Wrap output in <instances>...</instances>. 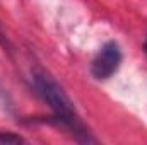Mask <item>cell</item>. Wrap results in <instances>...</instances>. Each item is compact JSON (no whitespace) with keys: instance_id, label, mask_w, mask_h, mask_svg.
<instances>
[{"instance_id":"cell-3","label":"cell","mask_w":147,"mask_h":145,"mask_svg":"<svg viewBox=\"0 0 147 145\" xmlns=\"http://www.w3.org/2000/svg\"><path fill=\"white\" fill-rule=\"evenodd\" d=\"M0 142L2 144H22L24 138L14 133H0Z\"/></svg>"},{"instance_id":"cell-1","label":"cell","mask_w":147,"mask_h":145,"mask_svg":"<svg viewBox=\"0 0 147 145\" xmlns=\"http://www.w3.org/2000/svg\"><path fill=\"white\" fill-rule=\"evenodd\" d=\"M34 87L36 92L46 101V104L53 109L55 116H53V123L70 130L74 135L82 140V142H92V138H89L86 128L82 126V123L79 121V116L75 113L72 101L69 99V96L63 92V89L45 72H36L34 77Z\"/></svg>"},{"instance_id":"cell-4","label":"cell","mask_w":147,"mask_h":145,"mask_svg":"<svg viewBox=\"0 0 147 145\" xmlns=\"http://www.w3.org/2000/svg\"><path fill=\"white\" fill-rule=\"evenodd\" d=\"M144 51L147 53V38H146V43H144Z\"/></svg>"},{"instance_id":"cell-2","label":"cell","mask_w":147,"mask_h":145,"mask_svg":"<svg viewBox=\"0 0 147 145\" xmlns=\"http://www.w3.org/2000/svg\"><path fill=\"white\" fill-rule=\"evenodd\" d=\"M120 63H121V51H120V48L115 41H110L99 50V53L92 60L91 73L98 80L110 79L111 75L118 70Z\"/></svg>"}]
</instances>
